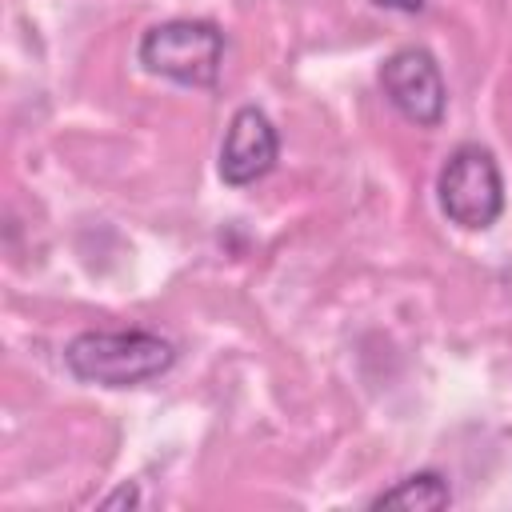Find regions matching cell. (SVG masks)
<instances>
[{
  "mask_svg": "<svg viewBox=\"0 0 512 512\" xmlns=\"http://www.w3.org/2000/svg\"><path fill=\"white\" fill-rule=\"evenodd\" d=\"M176 364V344L148 328H88L64 344V368L80 384L136 388Z\"/></svg>",
  "mask_w": 512,
  "mask_h": 512,
  "instance_id": "6da1fadb",
  "label": "cell"
},
{
  "mask_svg": "<svg viewBox=\"0 0 512 512\" xmlns=\"http://www.w3.org/2000/svg\"><path fill=\"white\" fill-rule=\"evenodd\" d=\"M136 60L148 76L172 80L180 88H216L224 68V32L212 20L192 16L160 20L140 36Z\"/></svg>",
  "mask_w": 512,
  "mask_h": 512,
  "instance_id": "7a4b0ae2",
  "label": "cell"
},
{
  "mask_svg": "<svg viewBox=\"0 0 512 512\" xmlns=\"http://www.w3.org/2000/svg\"><path fill=\"white\" fill-rule=\"evenodd\" d=\"M436 204L448 224L464 232H484L504 212V176L488 148L456 144L436 172Z\"/></svg>",
  "mask_w": 512,
  "mask_h": 512,
  "instance_id": "3957f363",
  "label": "cell"
},
{
  "mask_svg": "<svg viewBox=\"0 0 512 512\" xmlns=\"http://www.w3.org/2000/svg\"><path fill=\"white\" fill-rule=\"evenodd\" d=\"M380 92L416 128H440L448 116V84L428 48H396L380 64Z\"/></svg>",
  "mask_w": 512,
  "mask_h": 512,
  "instance_id": "277c9868",
  "label": "cell"
},
{
  "mask_svg": "<svg viewBox=\"0 0 512 512\" xmlns=\"http://www.w3.org/2000/svg\"><path fill=\"white\" fill-rule=\"evenodd\" d=\"M276 156H280V136L268 112H260L256 104L236 108L220 144V164H216L220 180L228 188H248L276 168Z\"/></svg>",
  "mask_w": 512,
  "mask_h": 512,
  "instance_id": "5b68a950",
  "label": "cell"
},
{
  "mask_svg": "<svg viewBox=\"0 0 512 512\" xmlns=\"http://www.w3.org/2000/svg\"><path fill=\"white\" fill-rule=\"evenodd\" d=\"M448 504H452V488L432 468L412 472V476H400L396 484L380 488L368 500V508H416V512H432V508H448Z\"/></svg>",
  "mask_w": 512,
  "mask_h": 512,
  "instance_id": "8992f818",
  "label": "cell"
},
{
  "mask_svg": "<svg viewBox=\"0 0 512 512\" xmlns=\"http://www.w3.org/2000/svg\"><path fill=\"white\" fill-rule=\"evenodd\" d=\"M116 504H140V492H136V484H120L112 496H104V500H100V508H116Z\"/></svg>",
  "mask_w": 512,
  "mask_h": 512,
  "instance_id": "52a82bcc",
  "label": "cell"
},
{
  "mask_svg": "<svg viewBox=\"0 0 512 512\" xmlns=\"http://www.w3.org/2000/svg\"><path fill=\"white\" fill-rule=\"evenodd\" d=\"M376 8H388V12H420L428 0H372Z\"/></svg>",
  "mask_w": 512,
  "mask_h": 512,
  "instance_id": "ba28073f",
  "label": "cell"
}]
</instances>
